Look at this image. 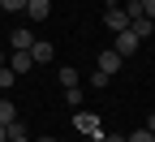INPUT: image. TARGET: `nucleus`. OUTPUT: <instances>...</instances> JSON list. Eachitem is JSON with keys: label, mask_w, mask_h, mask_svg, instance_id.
I'll return each mask as SVG.
<instances>
[{"label": "nucleus", "mask_w": 155, "mask_h": 142, "mask_svg": "<svg viewBox=\"0 0 155 142\" xmlns=\"http://www.w3.org/2000/svg\"><path fill=\"white\" fill-rule=\"evenodd\" d=\"M138 43H142V39H138V35L125 26V30H116V43H112V52H116V56H134V52H138Z\"/></svg>", "instance_id": "obj_1"}, {"label": "nucleus", "mask_w": 155, "mask_h": 142, "mask_svg": "<svg viewBox=\"0 0 155 142\" xmlns=\"http://www.w3.org/2000/svg\"><path fill=\"white\" fill-rule=\"evenodd\" d=\"M73 129H78V134H104V125H99L95 112H78V116H73Z\"/></svg>", "instance_id": "obj_2"}, {"label": "nucleus", "mask_w": 155, "mask_h": 142, "mask_svg": "<svg viewBox=\"0 0 155 142\" xmlns=\"http://www.w3.org/2000/svg\"><path fill=\"white\" fill-rule=\"evenodd\" d=\"M121 65H125V56H116L112 48H108V52H99V60H95V69H99V73H108V78L121 69Z\"/></svg>", "instance_id": "obj_3"}, {"label": "nucleus", "mask_w": 155, "mask_h": 142, "mask_svg": "<svg viewBox=\"0 0 155 142\" xmlns=\"http://www.w3.org/2000/svg\"><path fill=\"white\" fill-rule=\"evenodd\" d=\"M104 26H108V30H125V26H129L125 9H121V5H108V9H104Z\"/></svg>", "instance_id": "obj_4"}, {"label": "nucleus", "mask_w": 155, "mask_h": 142, "mask_svg": "<svg viewBox=\"0 0 155 142\" xmlns=\"http://www.w3.org/2000/svg\"><path fill=\"white\" fill-rule=\"evenodd\" d=\"M30 22H48V13H52V0H26V9H22Z\"/></svg>", "instance_id": "obj_5"}, {"label": "nucleus", "mask_w": 155, "mask_h": 142, "mask_svg": "<svg viewBox=\"0 0 155 142\" xmlns=\"http://www.w3.org/2000/svg\"><path fill=\"white\" fill-rule=\"evenodd\" d=\"M5 65H9L17 78H22V73H30V69H35V60H30V52H13V56L5 60Z\"/></svg>", "instance_id": "obj_6"}, {"label": "nucleus", "mask_w": 155, "mask_h": 142, "mask_svg": "<svg viewBox=\"0 0 155 142\" xmlns=\"http://www.w3.org/2000/svg\"><path fill=\"white\" fill-rule=\"evenodd\" d=\"M30 60H35V65H48V60H52V43H48V39H35V43H30Z\"/></svg>", "instance_id": "obj_7"}, {"label": "nucleus", "mask_w": 155, "mask_h": 142, "mask_svg": "<svg viewBox=\"0 0 155 142\" xmlns=\"http://www.w3.org/2000/svg\"><path fill=\"white\" fill-rule=\"evenodd\" d=\"M9 43H13V52H30L35 35H30V30H9Z\"/></svg>", "instance_id": "obj_8"}, {"label": "nucleus", "mask_w": 155, "mask_h": 142, "mask_svg": "<svg viewBox=\"0 0 155 142\" xmlns=\"http://www.w3.org/2000/svg\"><path fill=\"white\" fill-rule=\"evenodd\" d=\"M129 30L138 35V39H147V35H155V22H151V17H134V22H129Z\"/></svg>", "instance_id": "obj_9"}, {"label": "nucleus", "mask_w": 155, "mask_h": 142, "mask_svg": "<svg viewBox=\"0 0 155 142\" xmlns=\"http://www.w3.org/2000/svg\"><path fill=\"white\" fill-rule=\"evenodd\" d=\"M9 121H17V108L9 104V99H0V125H9Z\"/></svg>", "instance_id": "obj_10"}, {"label": "nucleus", "mask_w": 155, "mask_h": 142, "mask_svg": "<svg viewBox=\"0 0 155 142\" xmlns=\"http://www.w3.org/2000/svg\"><path fill=\"white\" fill-rule=\"evenodd\" d=\"M125 142H155V134L142 125V129H134V134H125Z\"/></svg>", "instance_id": "obj_11"}, {"label": "nucleus", "mask_w": 155, "mask_h": 142, "mask_svg": "<svg viewBox=\"0 0 155 142\" xmlns=\"http://www.w3.org/2000/svg\"><path fill=\"white\" fill-rule=\"evenodd\" d=\"M13 82H17V73H13V69H9V65H0V91H9V86H13Z\"/></svg>", "instance_id": "obj_12"}, {"label": "nucleus", "mask_w": 155, "mask_h": 142, "mask_svg": "<svg viewBox=\"0 0 155 142\" xmlns=\"http://www.w3.org/2000/svg\"><path fill=\"white\" fill-rule=\"evenodd\" d=\"M61 86H78V69H69V65H61Z\"/></svg>", "instance_id": "obj_13"}, {"label": "nucleus", "mask_w": 155, "mask_h": 142, "mask_svg": "<svg viewBox=\"0 0 155 142\" xmlns=\"http://www.w3.org/2000/svg\"><path fill=\"white\" fill-rule=\"evenodd\" d=\"M65 104H73V108L82 104V86H65Z\"/></svg>", "instance_id": "obj_14"}, {"label": "nucleus", "mask_w": 155, "mask_h": 142, "mask_svg": "<svg viewBox=\"0 0 155 142\" xmlns=\"http://www.w3.org/2000/svg\"><path fill=\"white\" fill-rule=\"evenodd\" d=\"M108 82H112V78H108V73H99V69H95V73H91V86H95V91H104Z\"/></svg>", "instance_id": "obj_15"}, {"label": "nucleus", "mask_w": 155, "mask_h": 142, "mask_svg": "<svg viewBox=\"0 0 155 142\" xmlns=\"http://www.w3.org/2000/svg\"><path fill=\"white\" fill-rule=\"evenodd\" d=\"M0 9H13V13H22V9H26V0H0Z\"/></svg>", "instance_id": "obj_16"}, {"label": "nucleus", "mask_w": 155, "mask_h": 142, "mask_svg": "<svg viewBox=\"0 0 155 142\" xmlns=\"http://www.w3.org/2000/svg\"><path fill=\"white\" fill-rule=\"evenodd\" d=\"M142 17H151V22H155V0H142Z\"/></svg>", "instance_id": "obj_17"}, {"label": "nucleus", "mask_w": 155, "mask_h": 142, "mask_svg": "<svg viewBox=\"0 0 155 142\" xmlns=\"http://www.w3.org/2000/svg\"><path fill=\"white\" fill-rule=\"evenodd\" d=\"M99 142H125V134H99Z\"/></svg>", "instance_id": "obj_18"}, {"label": "nucleus", "mask_w": 155, "mask_h": 142, "mask_svg": "<svg viewBox=\"0 0 155 142\" xmlns=\"http://www.w3.org/2000/svg\"><path fill=\"white\" fill-rule=\"evenodd\" d=\"M9 142H35V138H30V134H13Z\"/></svg>", "instance_id": "obj_19"}, {"label": "nucleus", "mask_w": 155, "mask_h": 142, "mask_svg": "<svg viewBox=\"0 0 155 142\" xmlns=\"http://www.w3.org/2000/svg\"><path fill=\"white\" fill-rule=\"evenodd\" d=\"M0 142H9V125H0Z\"/></svg>", "instance_id": "obj_20"}, {"label": "nucleus", "mask_w": 155, "mask_h": 142, "mask_svg": "<svg viewBox=\"0 0 155 142\" xmlns=\"http://www.w3.org/2000/svg\"><path fill=\"white\" fill-rule=\"evenodd\" d=\"M147 129H151V134H155V112H151V116H147Z\"/></svg>", "instance_id": "obj_21"}, {"label": "nucleus", "mask_w": 155, "mask_h": 142, "mask_svg": "<svg viewBox=\"0 0 155 142\" xmlns=\"http://www.w3.org/2000/svg\"><path fill=\"white\" fill-rule=\"evenodd\" d=\"M35 142H56V138H35Z\"/></svg>", "instance_id": "obj_22"}, {"label": "nucleus", "mask_w": 155, "mask_h": 142, "mask_svg": "<svg viewBox=\"0 0 155 142\" xmlns=\"http://www.w3.org/2000/svg\"><path fill=\"white\" fill-rule=\"evenodd\" d=\"M0 65H5V48H0Z\"/></svg>", "instance_id": "obj_23"}]
</instances>
